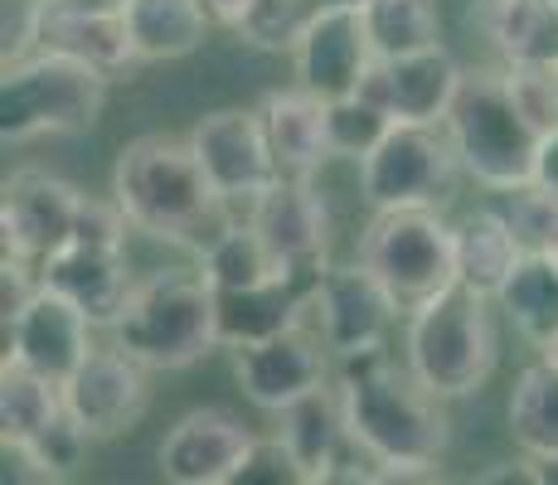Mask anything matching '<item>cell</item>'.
Masks as SVG:
<instances>
[{
  "label": "cell",
  "mask_w": 558,
  "mask_h": 485,
  "mask_svg": "<svg viewBox=\"0 0 558 485\" xmlns=\"http://www.w3.org/2000/svg\"><path fill=\"white\" fill-rule=\"evenodd\" d=\"M336 393L345 408L350 441L369 451L389 471V481H417L442 471L452 451V413H447V398H437L408 369V360L374 350L336 364Z\"/></svg>",
  "instance_id": "obj_1"
},
{
  "label": "cell",
  "mask_w": 558,
  "mask_h": 485,
  "mask_svg": "<svg viewBox=\"0 0 558 485\" xmlns=\"http://www.w3.org/2000/svg\"><path fill=\"white\" fill-rule=\"evenodd\" d=\"M112 199L142 239L185 247L199 257L219 233H229L243 209H233L204 175L190 136H132L112 160Z\"/></svg>",
  "instance_id": "obj_2"
},
{
  "label": "cell",
  "mask_w": 558,
  "mask_h": 485,
  "mask_svg": "<svg viewBox=\"0 0 558 485\" xmlns=\"http://www.w3.org/2000/svg\"><path fill=\"white\" fill-rule=\"evenodd\" d=\"M107 340L142 360L146 369H190L223 350L219 340V296L199 263L190 267H156L142 272L132 296L107 326Z\"/></svg>",
  "instance_id": "obj_3"
},
{
  "label": "cell",
  "mask_w": 558,
  "mask_h": 485,
  "mask_svg": "<svg viewBox=\"0 0 558 485\" xmlns=\"http://www.w3.org/2000/svg\"><path fill=\"white\" fill-rule=\"evenodd\" d=\"M500 306L471 287H452L403 316V360L437 398H476L500 369Z\"/></svg>",
  "instance_id": "obj_4"
},
{
  "label": "cell",
  "mask_w": 558,
  "mask_h": 485,
  "mask_svg": "<svg viewBox=\"0 0 558 485\" xmlns=\"http://www.w3.org/2000/svg\"><path fill=\"white\" fill-rule=\"evenodd\" d=\"M112 78L69 53L35 49L0 69V142L29 146L45 136H83L107 112Z\"/></svg>",
  "instance_id": "obj_5"
},
{
  "label": "cell",
  "mask_w": 558,
  "mask_h": 485,
  "mask_svg": "<svg viewBox=\"0 0 558 485\" xmlns=\"http://www.w3.org/2000/svg\"><path fill=\"white\" fill-rule=\"evenodd\" d=\"M447 136L457 146V160L466 180L486 194H514L534 185V156H539V132L520 117L506 83V69H476L461 83L452 112H447Z\"/></svg>",
  "instance_id": "obj_6"
},
{
  "label": "cell",
  "mask_w": 558,
  "mask_h": 485,
  "mask_svg": "<svg viewBox=\"0 0 558 485\" xmlns=\"http://www.w3.org/2000/svg\"><path fill=\"white\" fill-rule=\"evenodd\" d=\"M355 257L389 287L393 306L403 316H413L427 301H437L442 291L457 287V243H452V219L442 214V204L369 214Z\"/></svg>",
  "instance_id": "obj_7"
},
{
  "label": "cell",
  "mask_w": 558,
  "mask_h": 485,
  "mask_svg": "<svg viewBox=\"0 0 558 485\" xmlns=\"http://www.w3.org/2000/svg\"><path fill=\"white\" fill-rule=\"evenodd\" d=\"M461 175L466 170H461L447 126H417V122H399L374 146V156H364L355 166L360 199L369 214L413 209V204H447Z\"/></svg>",
  "instance_id": "obj_8"
},
{
  "label": "cell",
  "mask_w": 558,
  "mask_h": 485,
  "mask_svg": "<svg viewBox=\"0 0 558 485\" xmlns=\"http://www.w3.org/2000/svg\"><path fill=\"white\" fill-rule=\"evenodd\" d=\"M403 311L393 306L389 287L360 263H326L311 282L306 301V326L326 340V350L336 354V364L360 360V354L384 350L399 326Z\"/></svg>",
  "instance_id": "obj_9"
},
{
  "label": "cell",
  "mask_w": 558,
  "mask_h": 485,
  "mask_svg": "<svg viewBox=\"0 0 558 485\" xmlns=\"http://www.w3.org/2000/svg\"><path fill=\"white\" fill-rule=\"evenodd\" d=\"M263 437L243 413L223 403L185 408L156 447V466L170 485H239Z\"/></svg>",
  "instance_id": "obj_10"
},
{
  "label": "cell",
  "mask_w": 558,
  "mask_h": 485,
  "mask_svg": "<svg viewBox=\"0 0 558 485\" xmlns=\"http://www.w3.org/2000/svg\"><path fill=\"white\" fill-rule=\"evenodd\" d=\"M151 374L142 360H132L126 350H117L112 340L98 344L88 360L73 369V379L63 384V403H69L73 423L88 433L93 447L132 437L151 413Z\"/></svg>",
  "instance_id": "obj_11"
},
{
  "label": "cell",
  "mask_w": 558,
  "mask_h": 485,
  "mask_svg": "<svg viewBox=\"0 0 558 485\" xmlns=\"http://www.w3.org/2000/svg\"><path fill=\"white\" fill-rule=\"evenodd\" d=\"M190 146H195V156H199L204 175L214 180V190L243 214L282 180L257 107H214V112L195 117Z\"/></svg>",
  "instance_id": "obj_12"
},
{
  "label": "cell",
  "mask_w": 558,
  "mask_h": 485,
  "mask_svg": "<svg viewBox=\"0 0 558 485\" xmlns=\"http://www.w3.org/2000/svg\"><path fill=\"white\" fill-rule=\"evenodd\" d=\"M336 354L326 350V340L306 326H292L282 336H267L257 344H239L233 350V379H239L243 398L257 413H287L292 403L311 398L316 388L336 384Z\"/></svg>",
  "instance_id": "obj_13"
},
{
  "label": "cell",
  "mask_w": 558,
  "mask_h": 485,
  "mask_svg": "<svg viewBox=\"0 0 558 485\" xmlns=\"http://www.w3.org/2000/svg\"><path fill=\"white\" fill-rule=\"evenodd\" d=\"M83 199L88 194L73 180L39 166H20L5 180V194H0V247L10 257H25V263L39 267L73 239Z\"/></svg>",
  "instance_id": "obj_14"
},
{
  "label": "cell",
  "mask_w": 558,
  "mask_h": 485,
  "mask_svg": "<svg viewBox=\"0 0 558 485\" xmlns=\"http://www.w3.org/2000/svg\"><path fill=\"white\" fill-rule=\"evenodd\" d=\"M93 336H98V320L78 301L39 282L35 296L5 320V360L25 364L53 384H69L73 369L98 350Z\"/></svg>",
  "instance_id": "obj_15"
},
{
  "label": "cell",
  "mask_w": 558,
  "mask_h": 485,
  "mask_svg": "<svg viewBox=\"0 0 558 485\" xmlns=\"http://www.w3.org/2000/svg\"><path fill=\"white\" fill-rule=\"evenodd\" d=\"M248 223L263 233V243L277 253V263L296 277H316L330 263V199L320 194L316 175L311 180H292L282 175L263 199L248 209Z\"/></svg>",
  "instance_id": "obj_16"
},
{
  "label": "cell",
  "mask_w": 558,
  "mask_h": 485,
  "mask_svg": "<svg viewBox=\"0 0 558 485\" xmlns=\"http://www.w3.org/2000/svg\"><path fill=\"white\" fill-rule=\"evenodd\" d=\"M374 63L379 53L364 29V10H316L302 45L292 49V83L336 102V97L364 93Z\"/></svg>",
  "instance_id": "obj_17"
},
{
  "label": "cell",
  "mask_w": 558,
  "mask_h": 485,
  "mask_svg": "<svg viewBox=\"0 0 558 485\" xmlns=\"http://www.w3.org/2000/svg\"><path fill=\"white\" fill-rule=\"evenodd\" d=\"M466 69L457 63V53L447 45L423 49V53H403V59H379L364 83V93H374L389 107L399 122H417V126H447Z\"/></svg>",
  "instance_id": "obj_18"
},
{
  "label": "cell",
  "mask_w": 558,
  "mask_h": 485,
  "mask_svg": "<svg viewBox=\"0 0 558 485\" xmlns=\"http://www.w3.org/2000/svg\"><path fill=\"white\" fill-rule=\"evenodd\" d=\"M257 117H263L267 146H272L282 175L311 180L336 160V150H330V102L302 88V83L263 93L257 97Z\"/></svg>",
  "instance_id": "obj_19"
},
{
  "label": "cell",
  "mask_w": 558,
  "mask_h": 485,
  "mask_svg": "<svg viewBox=\"0 0 558 485\" xmlns=\"http://www.w3.org/2000/svg\"><path fill=\"white\" fill-rule=\"evenodd\" d=\"M39 282L63 291L69 301H78L98 330L112 326V316L122 311V301L132 296L136 272L126 263V247H107V243H63L53 257L39 263Z\"/></svg>",
  "instance_id": "obj_20"
},
{
  "label": "cell",
  "mask_w": 558,
  "mask_h": 485,
  "mask_svg": "<svg viewBox=\"0 0 558 485\" xmlns=\"http://www.w3.org/2000/svg\"><path fill=\"white\" fill-rule=\"evenodd\" d=\"M471 25L500 69L544 63L558 69V5L554 0H471Z\"/></svg>",
  "instance_id": "obj_21"
},
{
  "label": "cell",
  "mask_w": 558,
  "mask_h": 485,
  "mask_svg": "<svg viewBox=\"0 0 558 485\" xmlns=\"http://www.w3.org/2000/svg\"><path fill=\"white\" fill-rule=\"evenodd\" d=\"M316 277H272L257 287H233V291H214L219 296V340L223 350L239 344H257L267 336L302 326L306 320V301Z\"/></svg>",
  "instance_id": "obj_22"
},
{
  "label": "cell",
  "mask_w": 558,
  "mask_h": 485,
  "mask_svg": "<svg viewBox=\"0 0 558 485\" xmlns=\"http://www.w3.org/2000/svg\"><path fill=\"white\" fill-rule=\"evenodd\" d=\"M452 243H457V282L481 291V296H500L510 272L520 267L524 243L514 233L506 204H476V209L452 219Z\"/></svg>",
  "instance_id": "obj_23"
},
{
  "label": "cell",
  "mask_w": 558,
  "mask_h": 485,
  "mask_svg": "<svg viewBox=\"0 0 558 485\" xmlns=\"http://www.w3.org/2000/svg\"><path fill=\"white\" fill-rule=\"evenodd\" d=\"M277 441L287 447L292 466L302 471V485L330 481V471H336L340 451H345V441H350L345 408H340L336 384L316 388L311 398L292 403L287 413H277Z\"/></svg>",
  "instance_id": "obj_24"
},
{
  "label": "cell",
  "mask_w": 558,
  "mask_h": 485,
  "mask_svg": "<svg viewBox=\"0 0 558 485\" xmlns=\"http://www.w3.org/2000/svg\"><path fill=\"white\" fill-rule=\"evenodd\" d=\"M39 49L49 53H69V59L88 63V69L107 73V78H122L136 63V45L126 15H78V10L45 5V25H39Z\"/></svg>",
  "instance_id": "obj_25"
},
{
  "label": "cell",
  "mask_w": 558,
  "mask_h": 485,
  "mask_svg": "<svg viewBox=\"0 0 558 485\" xmlns=\"http://www.w3.org/2000/svg\"><path fill=\"white\" fill-rule=\"evenodd\" d=\"M126 29L142 63H180L204 49L214 35V20L204 0H132L126 5Z\"/></svg>",
  "instance_id": "obj_26"
},
{
  "label": "cell",
  "mask_w": 558,
  "mask_h": 485,
  "mask_svg": "<svg viewBox=\"0 0 558 485\" xmlns=\"http://www.w3.org/2000/svg\"><path fill=\"white\" fill-rule=\"evenodd\" d=\"M506 427H510V441L534 466H558V369L554 364L530 360L510 379Z\"/></svg>",
  "instance_id": "obj_27"
},
{
  "label": "cell",
  "mask_w": 558,
  "mask_h": 485,
  "mask_svg": "<svg viewBox=\"0 0 558 485\" xmlns=\"http://www.w3.org/2000/svg\"><path fill=\"white\" fill-rule=\"evenodd\" d=\"M63 413H69L63 384L15 360L0 364V441H39Z\"/></svg>",
  "instance_id": "obj_28"
},
{
  "label": "cell",
  "mask_w": 558,
  "mask_h": 485,
  "mask_svg": "<svg viewBox=\"0 0 558 485\" xmlns=\"http://www.w3.org/2000/svg\"><path fill=\"white\" fill-rule=\"evenodd\" d=\"M506 326H514L530 344L558 330V263L549 253H524L510 282L496 296Z\"/></svg>",
  "instance_id": "obj_29"
},
{
  "label": "cell",
  "mask_w": 558,
  "mask_h": 485,
  "mask_svg": "<svg viewBox=\"0 0 558 485\" xmlns=\"http://www.w3.org/2000/svg\"><path fill=\"white\" fill-rule=\"evenodd\" d=\"M364 29L374 39L379 59H403L447 45L442 39V0H369Z\"/></svg>",
  "instance_id": "obj_30"
},
{
  "label": "cell",
  "mask_w": 558,
  "mask_h": 485,
  "mask_svg": "<svg viewBox=\"0 0 558 485\" xmlns=\"http://www.w3.org/2000/svg\"><path fill=\"white\" fill-rule=\"evenodd\" d=\"M209 277L214 291H233V287H257V282H272V277H296L277 263V253L263 243V233L253 229L248 219H239L229 233H219L204 253L195 257Z\"/></svg>",
  "instance_id": "obj_31"
},
{
  "label": "cell",
  "mask_w": 558,
  "mask_h": 485,
  "mask_svg": "<svg viewBox=\"0 0 558 485\" xmlns=\"http://www.w3.org/2000/svg\"><path fill=\"white\" fill-rule=\"evenodd\" d=\"M393 126H399V117L374 93H350V97L330 102V150H336V160H350V166L374 156V146H379Z\"/></svg>",
  "instance_id": "obj_32"
},
{
  "label": "cell",
  "mask_w": 558,
  "mask_h": 485,
  "mask_svg": "<svg viewBox=\"0 0 558 485\" xmlns=\"http://www.w3.org/2000/svg\"><path fill=\"white\" fill-rule=\"evenodd\" d=\"M316 10H320L316 0H253L233 35L257 53H287V59H292V49L302 45Z\"/></svg>",
  "instance_id": "obj_33"
},
{
  "label": "cell",
  "mask_w": 558,
  "mask_h": 485,
  "mask_svg": "<svg viewBox=\"0 0 558 485\" xmlns=\"http://www.w3.org/2000/svg\"><path fill=\"white\" fill-rule=\"evenodd\" d=\"M500 204H506L524 253H554L558 247V194L539 190V185H524L514 194H500Z\"/></svg>",
  "instance_id": "obj_34"
},
{
  "label": "cell",
  "mask_w": 558,
  "mask_h": 485,
  "mask_svg": "<svg viewBox=\"0 0 558 485\" xmlns=\"http://www.w3.org/2000/svg\"><path fill=\"white\" fill-rule=\"evenodd\" d=\"M510 97L520 107V117L534 126L539 136L558 132V69L544 63H524V69H506Z\"/></svg>",
  "instance_id": "obj_35"
},
{
  "label": "cell",
  "mask_w": 558,
  "mask_h": 485,
  "mask_svg": "<svg viewBox=\"0 0 558 485\" xmlns=\"http://www.w3.org/2000/svg\"><path fill=\"white\" fill-rule=\"evenodd\" d=\"M49 0H5L0 5V59H25L39 49V25H45Z\"/></svg>",
  "instance_id": "obj_36"
},
{
  "label": "cell",
  "mask_w": 558,
  "mask_h": 485,
  "mask_svg": "<svg viewBox=\"0 0 558 485\" xmlns=\"http://www.w3.org/2000/svg\"><path fill=\"white\" fill-rule=\"evenodd\" d=\"M534 185L558 194V132L539 136V156H534Z\"/></svg>",
  "instance_id": "obj_37"
},
{
  "label": "cell",
  "mask_w": 558,
  "mask_h": 485,
  "mask_svg": "<svg viewBox=\"0 0 558 485\" xmlns=\"http://www.w3.org/2000/svg\"><path fill=\"white\" fill-rule=\"evenodd\" d=\"M253 0H204V10H209V20L219 29H239V20L248 15Z\"/></svg>",
  "instance_id": "obj_38"
},
{
  "label": "cell",
  "mask_w": 558,
  "mask_h": 485,
  "mask_svg": "<svg viewBox=\"0 0 558 485\" xmlns=\"http://www.w3.org/2000/svg\"><path fill=\"white\" fill-rule=\"evenodd\" d=\"M63 10H78V15H126L132 0H53Z\"/></svg>",
  "instance_id": "obj_39"
},
{
  "label": "cell",
  "mask_w": 558,
  "mask_h": 485,
  "mask_svg": "<svg viewBox=\"0 0 558 485\" xmlns=\"http://www.w3.org/2000/svg\"><path fill=\"white\" fill-rule=\"evenodd\" d=\"M534 360H544V364H554V369H558V330L534 344Z\"/></svg>",
  "instance_id": "obj_40"
},
{
  "label": "cell",
  "mask_w": 558,
  "mask_h": 485,
  "mask_svg": "<svg viewBox=\"0 0 558 485\" xmlns=\"http://www.w3.org/2000/svg\"><path fill=\"white\" fill-rule=\"evenodd\" d=\"M320 10H364L369 5V0H316Z\"/></svg>",
  "instance_id": "obj_41"
},
{
  "label": "cell",
  "mask_w": 558,
  "mask_h": 485,
  "mask_svg": "<svg viewBox=\"0 0 558 485\" xmlns=\"http://www.w3.org/2000/svg\"><path fill=\"white\" fill-rule=\"evenodd\" d=\"M549 257H554V263H558V247H554V253H549Z\"/></svg>",
  "instance_id": "obj_42"
},
{
  "label": "cell",
  "mask_w": 558,
  "mask_h": 485,
  "mask_svg": "<svg viewBox=\"0 0 558 485\" xmlns=\"http://www.w3.org/2000/svg\"><path fill=\"white\" fill-rule=\"evenodd\" d=\"M554 5H558V0H554Z\"/></svg>",
  "instance_id": "obj_43"
}]
</instances>
